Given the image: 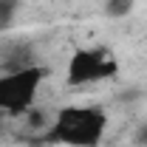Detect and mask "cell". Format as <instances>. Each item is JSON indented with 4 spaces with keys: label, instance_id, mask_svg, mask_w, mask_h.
<instances>
[{
    "label": "cell",
    "instance_id": "1",
    "mask_svg": "<svg viewBox=\"0 0 147 147\" xmlns=\"http://www.w3.org/2000/svg\"><path fill=\"white\" fill-rule=\"evenodd\" d=\"M108 113L91 105H68L54 116L48 130V142L65 147H96L105 139Z\"/></svg>",
    "mask_w": 147,
    "mask_h": 147
},
{
    "label": "cell",
    "instance_id": "2",
    "mask_svg": "<svg viewBox=\"0 0 147 147\" xmlns=\"http://www.w3.org/2000/svg\"><path fill=\"white\" fill-rule=\"evenodd\" d=\"M42 79L45 68L40 65H23L9 74H0V113H26L34 105Z\"/></svg>",
    "mask_w": 147,
    "mask_h": 147
},
{
    "label": "cell",
    "instance_id": "3",
    "mask_svg": "<svg viewBox=\"0 0 147 147\" xmlns=\"http://www.w3.org/2000/svg\"><path fill=\"white\" fill-rule=\"evenodd\" d=\"M116 57L113 51L96 45V48H82L71 57L68 62V85H91V82H102L116 74Z\"/></svg>",
    "mask_w": 147,
    "mask_h": 147
},
{
    "label": "cell",
    "instance_id": "4",
    "mask_svg": "<svg viewBox=\"0 0 147 147\" xmlns=\"http://www.w3.org/2000/svg\"><path fill=\"white\" fill-rule=\"evenodd\" d=\"M133 6H136V0H108L105 3V11L110 17H127L133 11Z\"/></svg>",
    "mask_w": 147,
    "mask_h": 147
},
{
    "label": "cell",
    "instance_id": "5",
    "mask_svg": "<svg viewBox=\"0 0 147 147\" xmlns=\"http://www.w3.org/2000/svg\"><path fill=\"white\" fill-rule=\"evenodd\" d=\"M139 142H142V144H147V125L139 130Z\"/></svg>",
    "mask_w": 147,
    "mask_h": 147
},
{
    "label": "cell",
    "instance_id": "6",
    "mask_svg": "<svg viewBox=\"0 0 147 147\" xmlns=\"http://www.w3.org/2000/svg\"><path fill=\"white\" fill-rule=\"evenodd\" d=\"M0 3H17V0H0Z\"/></svg>",
    "mask_w": 147,
    "mask_h": 147
}]
</instances>
